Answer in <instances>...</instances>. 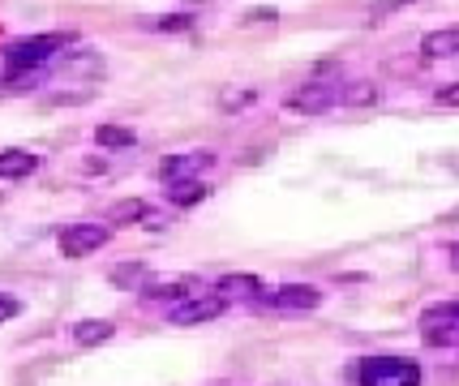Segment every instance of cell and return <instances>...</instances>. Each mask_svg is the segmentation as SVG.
<instances>
[{
  "label": "cell",
  "mask_w": 459,
  "mask_h": 386,
  "mask_svg": "<svg viewBox=\"0 0 459 386\" xmlns=\"http://www.w3.org/2000/svg\"><path fill=\"white\" fill-rule=\"evenodd\" d=\"M262 305L280 309V313H309V309L322 305V292L309 284H283V287H275V292H266Z\"/></svg>",
  "instance_id": "5"
},
{
  "label": "cell",
  "mask_w": 459,
  "mask_h": 386,
  "mask_svg": "<svg viewBox=\"0 0 459 386\" xmlns=\"http://www.w3.org/2000/svg\"><path fill=\"white\" fill-rule=\"evenodd\" d=\"M451 266H455V270H459V241L451 244Z\"/></svg>",
  "instance_id": "24"
},
{
  "label": "cell",
  "mask_w": 459,
  "mask_h": 386,
  "mask_svg": "<svg viewBox=\"0 0 459 386\" xmlns=\"http://www.w3.org/2000/svg\"><path fill=\"white\" fill-rule=\"evenodd\" d=\"M39 167L35 150H0V181H22Z\"/></svg>",
  "instance_id": "10"
},
{
  "label": "cell",
  "mask_w": 459,
  "mask_h": 386,
  "mask_svg": "<svg viewBox=\"0 0 459 386\" xmlns=\"http://www.w3.org/2000/svg\"><path fill=\"white\" fill-rule=\"evenodd\" d=\"M223 112H232V107H245V103H254V90H223Z\"/></svg>",
  "instance_id": "20"
},
{
  "label": "cell",
  "mask_w": 459,
  "mask_h": 386,
  "mask_svg": "<svg viewBox=\"0 0 459 386\" xmlns=\"http://www.w3.org/2000/svg\"><path fill=\"white\" fill-rule=\"evenodd\" d=\"M340 103H343V107H369V103H378V81H369V78L343 81V86H340Z\"/></svg>",
  "instance_id": "12"
},
{
  "label": "cell",
  "mask_w": 459,
  "mask_h": 386,
  "mask_svg": "<svg viewBox=\"0 0 459 386\" xmlns=\"http://www.w3.org/2000/svg\"><path fill=\"white\" fill-rule=\"evenodd\" d=\"M117 287H146V266L142 262H125V266H112V275H108Z\"/></svg>",
  "instance_id": "18"
},
{
  "label": "cell",
  "mask_w": 459,
  "mask_h": 386,
  "mask_svg": "<svg viewBox=\"0 0 459 386\" xmlns=\"http://www.w3.org/2000/svg\"><path fill=\"white\" fill-rule=\"evenodd\" d=\"M360 386H420V365L408 356H391V352H374L357 365Z\"/></svg>",
  "instance_id": "2"
},
{
  "label": "cell",
  "mask_w": 459,
  "mask_h": 386,
  "mask_svg": "<svg viewBox=\"0 0 459 386\" xmlns=\"http://www.w3.org/2000/svg\"><path fill=\"white\" fill-rule=\"evenodd\" d=\"M206 167H215V150H180V155H168V159L160 163V176L168 184L198 181Z\"/></svg>",
  "instance_id": "6"
},
{
  "label": "cell",
  "mask_w": 459,
  "mask_h": 386,
  "mask_svg": "<svg viewBox=\"0 0 459 386\" xmlns=\"http://www.w3.org/2000/svg\"><path fill=\"white\" fill-rule=\"evenodd\" d=\"M18 313H22V301H18V296L0 292V322H9V318H18Z\"/></svg>",
  "instance_id": "21"
},
{
  "label": "cell",
  "mask_w": 459,
  "mask_h": 386,
  "mask_svg": "<svg viewBox=\"0 0 459 386\" xmlns=\"http://www.w3.org/2000/svg\"><path fill=\"white\" fill-rule=\"evenodd\" d=\"M335 103H340V81H305V86H297V90L288 95V112L318 116V112L335 107Z\"/></svg>",
  "instance_id": "4"
},
{
  "label": "cell",
  "mask_w": 459,
  "mask_h": 386,
  "mask_svg": "<svg viewBox=\"0 0 459 386\" xmlns=\"http://www.w3.org/2000/svg\"><path fill=\"white\" fill-rule=\"evenodd\" d=\"M223 309H228V301L223 296H189V301H180V305L168 309V322L172 326H202V322H215Z\"/></svg>",
  "instance_id": "7"
},
{
  "label": "cell",
  "mask_w": 459,
  "mask_h": 386,
  "mask_svg": "<svg viewBox=\"0 0 459 386\" xmlns=\"http://www.w3.org/2000/svg\"><path fill=\"white\" fill-rule=\"evenodd\" d=\"M168 198L177 206H194L206 198V184L202 181H177V184H168Z\"/></svg>",
  "instance_id": "17"
},
{
  "label": "cell",
  "mask_w": 459,
  "mask_h": 386,
  "mask_svg": "<svg viewBox=\"0 0 459 386\" xmlns=\"http://www.w3.org/2000/svg\"><path fill=\"white\" fill-rule=\"evenodd\" d=\"M146 296H151V301H168V296H172V305H180V301H189V296H194V284H189V279H172V284H146Z\"/></svg>",
  "instance_id": "15"
},
{
  "label": "cell",
  "mask_w": 459,
  "mask_h": 386,
  "mask_svg": "<svg viewBox=\"0 0 459 386\" xmlns=\"http://www.w3.org/2000/svg\"><path fill=\"white\" fill-rule=\"evenodd\" d=\"M146 215H151V202H146V198H125V202H117L108 210V219H117V224H138Z\"/></svg>",
  "instance_id": "16"
},
{
  "label": "cell",
  "mask_w": 459,
  "mask_h": 386,
  "mask_svg": "<svg viewBox=\"0 0 459 386\" xmlns=\"http://www.w3.org/2000/svg\"><path fill=\"white\" fill-rule=\"evenodd\" d=\"M420 56H425V61L459 56V26H442V30H429V35L420 39Z\"/></svg>",
  "instance_id": "9"
},
{
  "label": "cell",
  "mask_w": 459,
  "mask_h": 386,
  "mask_svg": "<svg viewBox=\"0 0 459 386\" xmlns=\"http://www.w3.org/2000/svg\"><path fill=\"white\" fill-rule=\"evenodd\" d=\"M160 26H163V30H172V26H177V30H180V26H189V18H163Z\"/></svg>",
  "instance_id": "22"
},
{
  "label": "cell",
  "mask_w": 459,
  "mask_h": 386,
  "mask_svg": "<svg viewBox=\"0 0 459 386\" xmlns=\"http://www.w3.org/2000/svg\"><path fill=\"white\" fill-rule=\"evenodd\" d=\"M215 296H223V301H237V296L254 301L258 296L262 301V279H254V275H223L220 284H215Z\"/></svg>",
  "instance_id": "11"
},
{
  "label": "cell",
  "mask_w": 459,
  "mask_h": 386,
  "mask_svg": "<svg viewBox=\"0 0 459 386\" xmlns=\"http://www.w3.org/2000/svg\"><path fill=\"white\" fill-rule=\"evenodd\" d=\"M434 103H438V107H459V81L438 86V90H434Z\"/></svg>",
  "instance_id": "19"
},
{
  "label": "cell",
  "mask_w": 459,
  "mask_h": 386,
  "mask_svg": "<svg viewBox=\"0 0 459 386\" xmlns=\"http://www.w3.org/2000/svg\"><path fill=\"white\" fill-rule=\"evenodd\" d=\"M74 35H35V39H18L4 47V78H22V73H35L39 64H48L60 47H69Z\"/></svg>",
  "instance_id": "1"
},
{
  "label": "cell",
  "mask_w": 459,
  "mask_h": 386,
  "mask_svg": "<svg viewBox=\"0 0 459 386\" xmlns=\"http://www.w3.org/2000/svg\"><path fill=\"white\" fill-rule=\"evenodd\" d=\"M420 335H425V344H434V347H455L459 344V301L425 309L420 313Z\"/></svg>",
  "instance_id": "3"
},
{
  "label": "cell",
  "mask_w": 459,
  "mask_h": 386,
  "mask_svg": "<svg viewBox=\"0 0 459 386\" xmlns=\"http://www.w3.org/2000/svg\"><path fill=\"white\" fill-rule=\"evenodd\" d=\"M95 142L103 150H129V146H138V133L134 129H120V124H100L95 129Z\"/></svg>",
  "instance_id": "14"
},
{
  "label": "cell",
  "mask_w": 459,
  "mask_h": 386,
  "mask_svg": "<svg viewBox=\"0 0 459 386\" xmlns=\"http://www.w3.org/2000/svg\"><path fill=\"white\" fill-rule=\"evenodd\" d=\"M395 4H408V0H382V4L374 9V13H386V9H395Z\"/></svg>",
  "instance_id": "23"
},
{
  "label": "cell",
  "mask_w": 459,
  "mask_h": 386,
  "mask_svg": "<svg viewBox=\"0 0 459 386\" xmlns=\"http://www.w3.org/2000/svg\"><path fill=\"white\" fill-rule=\"evenodd\" d=\"M108 244V227L103 224H69L60 232V253L65 258H86V253H100Z\"/></svg>",
  "instance_id": "8"
},
{
  "label": "cell",
  "mask_w": 459,
  "mask_h": 386,
  "mask_svg": "<svg viewBox=\"0 0 459 386\" xmlns=\"http://www.w3.org/2000/svg\"><path fill=\"white\" fill-rule=\"evenodd\" d=\"M112 330H117V326L103 322V318H86V322L74 326V344L95 347V344H103V339H112Z\"/></svg>",
  "instance_id": "13"
}]
</instances>
